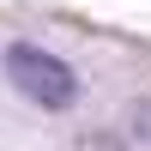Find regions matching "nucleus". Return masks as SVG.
<instances>
[{"label": "nucleus", "mask_w": 151, "mask_h": 151, "mask_svg": "<svg viewBox=\"0 0 151 151\" xmlns=\"http://www.w3.org/2000/svg\"><path fill=\"white\" fill-rule=\"evenodd\" d=\"M6 79H12V91H24L30 103H42V109H73V103H79V73H73L67 60H55L48 48L12 42L6 48Z\"/></svg>", "instance_id": "1"}, {"label": "nucleus", "mask_w": 151, "mask_h": 151, "mask_svg": "<svg viewBox=\"0 0 151 151\" xmlns=\"http://www.w3.org/2000/svg\"><path fill=\"white\" fill-rule=\"evenodd\" d=\"M133 133L151 145V103H139V109H133Z\"/></svg>", "instance_id": "2"}]
</instances>
